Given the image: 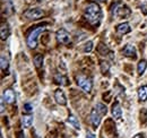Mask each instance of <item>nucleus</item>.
Returning <instances> with one entry per match:
<instances>
[{
	"label": "nucleus",
	"mask_w": 147,
	"mask_h": 138,
	"mask_svg": "<svg viewBox=\"0 0 147 138\" xmlns=\"http://www.w3.org/2000/svg\"><path fill=\"white\" fill-rule=\"evenodd\" d=\"M85 18L93 26L100 24L102 19V10L96 2H91L87 5V7L85 8Z\"/></svg>",
	"instance_id": "1"
},
{
	"label": "nucleus",
	"mask_w": 147,
	"mask_h": 138,
	"mask_svg": "<svg viewBox=\"0 0 147 138\" xmlns=\"http://www.w3.org/2000/svg\"><path fill=\"white\" fill-rule=\"evenodd\" d=\"M47 30L45 25L43 26H37L35 28H33L31 31V33L27 36V45L31 48V49H35L37 45V36L41 34L42 32H44Z\"/></svg>",
	"instance_id": "2"
},
{
	"label": "nucleus",
	"mask_w": 147,
	"mask_h": 138,
	"mask_svg": "<svg viewBox=\"0 0 147 138\" xmlns=\"http://www.w3.org/2000/svg\"><path fill=\"white\" fill-rule=\"evenodd\" d=\"M76 80H77L78 86L80 87L82 89H84V92L88 93V92L92 91L93 82L91 78H87V77H85V76H77V77H76Z\"/></svg>",
	"instance_id": "3"
},
{
	"label": "nucleus",
	"mask_w": 147,
	"mask_h": 138,
	"mask_svg": "<svg viewBox=\"0 0 147 138\" xmlns=\"http://www.w3.org/2000/svg\"><path fill=\"white\" fill-rule=\"evenodd\" d=\"M57 40L61 44H68L70 42V35L65 28H60L57 31Z\"/></svg>",
	"instance_id": "4"
},
{
	"label": "nucleus",
	"mask_w": 147,
	"mask_h": 138,
	"mask_svg": "<svg viewBox=\"0 0 147 138\" xmlns=\"http://www.w3.org/2000/svg\"><path fill=\"white\" fill-rule=\"evenodd\" d=\"M43 16H44V12L40 8H32L25 12V17H27L28 19H38Z\"/></svg>",
	"instance_id": "5"
},
{
	"label": "nucleus",
	"mask_w": 147,
	"mask_h": 138,
	"mask_svg": "<svg viewBox=\"0 0 147 138\" xmlns=\"http://www.w3.org/2000/svg\"><path fill=\"white\" fill-rule=\"evenodd\" d=\"M101 113L96 110V108L95 109H93L92 112H91V122H92L93 127L96 129L98 126H100V123H101Z\"/></svg>",
	"instance_id": "6"
},
{
	"label": "nucleus",
	"mask_w": 147,
	"mask_h": 138,
	"mask_svg": "<svg viewBox=\"0 0 147 138\" xmlns=\"http://www.w3.org/2000/svg\"><path fill=\"white\" fill-rule=\"evenodd\" d=\"M123 54L126 55V57H129V58H132V59H136V54H137V52H136V48L132 45V44H126V47L123 48Z\"/></svg>",
	"instance_id": "7"
},
{
	"label": "nucleus",
	"mask_w": 147,
	"mask_h": 138,
	"mask_svg": "<svg viewBox=\"0 0 147 138\" xmlns=\"http://www.w3.org/2000/svg\"><path fill=\"white\" fill-rule=\"evenodd\" d=\"M55 99L57 101V103L60 105H66L67 104V100L65 96V93L62 89H57L55 92Z\"/></svg>",
	"instance_id": "8"
},
{
	"label": "nucleus",
	"mask_w": 147,
	"mask_h": 138,
	"mask_svg": "<svg viewBox=\"0 0 147 138\" xmlns=\"http://www.w3.org/2000/svg\"><path fill=\"white\" fill-rule=\"evenodd\" d=\"M15 92L11 88H8L3 92V101H6L7 103H14L15 102Z\"/></svg>",
	"instance_id": "9"
},
{
	"label": "nucleus",
	"mask_w": 147,
	"mask_h": 138,
	"mask_svg": "<svg viewBox=\"0 0 147 138\" xmlns=\"http://www.w3.org/2000/svg\"><path fill=\"white\" fill-rule=\"evenodd\" d=\"M112 116L117 120L121 119V117H122V110H121V106H120L119 102H115V103L113 104V106H112Z\"/></svg>",
	"instance_id": "10"
},
{
	"label": "nucleus",
	"mask_w": 147,
	"mask_h": 138,
	"mask_svg": "<svg viewBox=\"0 0 147 138\" xmlns=\"http://www.w3.org/2000/svg\"><path fill=\"white\" fill-rule=\"evenodd\" d=\"M115 15L118 17H126L130 15V9L127 6H120L117 10H115Z\"/></svg>",
	"instance_id": "11"
},
{
	"label": "nucleus",
	"mask_w": 147,
	"mask_h": 138,
	"mask_svg": "<svg viewBox=\"0 0 147 138\" xmlns=\"http://www.w3.org/2000/svg\"><path fill=\"white\" fill-rule=\"evenodd\" d=\"M130 31H131V27L128 23H122V24L118 25V27H117V32L119 34H127Z\"/></svg>",
	"instance_id": "12"
},
{
	"label": "nucleus",
	"mask_w": 147,
	"mask_h": 138,
	"mask_svg": "<svg viewBox=\"0 0 147 138\" xmlns=\"http://www.w3.org/2000/svg\"><path fill=\"white\" fill-rule=\"evenodd\" d=\"M33 123V116L27 114V116H23L22 117V126L23 128H30Z\"/></svg>",
	"instance_id": "13"
},
{
	"label": "nucleus",
	"mask_w": 147,
	"mask_h": 138,
	"mask_svg": "<svg viewBox=\"0 0 147 138\" xmlns=\"http://www.w3.org/2000/svg\"><path fill=\"white\" fill-rule=\"evenodd\" d=\"M55 82L57 84H59V85H62V86H66V85H68V78L66 77V76H62V75H60V74H57L55 76Z\"/></svg>",
	"instance_id": "14"
},
{
	"label": "nucleus",
	"mask_w": 147,
	"mask_h": 138,
	"mask_svg": "<svg viewBox=\"0 0 147 138\" xmlns=\"http://www.w3.org/2000/svg\"><path fill=\"white\" fill-rule=\"evenodd\" d=\"M0 34H1V40H6L9 36V27L6 23L1 24V28H0Z\"/></svg>",
	"instance_id": "15"
},
{
	"label": "nucleus",
	"mask_w": 147,
	"mask_h": 138,
	"mask_svg": "<svg viewBox=\"0 0 147 138\" xmlns=\"http://www.w3.org/2000/svg\"><path fill=\"white\" fill-rule=\"evenodd\" d=\"M138 97H139V100L143 101V102L147 101V86L146 85L139 87V89H138Z\"/></svg>",
	"instance_id": "16"
},
{
	"label": "nucleus",
	"mask_w": 147,
	"mask_h": 138,
	"mask_svg": "<svg viewBox=\"0 0 147 138\" xmlns=\"http://www.w3.org/2000/svg\"><path fill=\"white\" fill-rule=\"evenodd\" d=\"M0 62H1V64H0L1 70L8 72V69H9V61H8V59H7L5 55H1V60H0Z\"/></svg>",
	"instance_id": "17"
},
{
	"label": "nucleus",
	"mask_w": 147,
	"mask_h": 138,
	"mask_svg": "<svg viewBox=\"0 0 147 138\" xmlns=\"http://www.w3.org/2000/svg\"><path fill=\"white\" fill-rule=\"evenodd\" d=\"M67 121H68V122H69V123H70V124L73 126L74 128H76V129H78V130L80 129V124H79V122H78L77 118H76L75 116L70 114V116H69V118H68V120H67Z\"/></svg>",
	"instance_id": "18"
},
{
	"label": "nucleus",
	"mask_w": 147,
	"mask_h": 138,
	"mask_svg": "<svg viewBox=\"0 0 147 138\" xmlns=\"http://www.w3.org/2000/svg\"><path fill=\"white\" fill-rule=\"evenodd\" d=\"M147 68V61L146 60H140L139 64H138V67H137V71L139 75H143L145 72V70Z\"/></svg>",
	"instance_id": "19"
},
{
	"label": "nucleus",
	"mask_w": 147,
	"mask_h": 138,
	"mask_svg": "<svg viewBox=\"0 0 147 138\" xmlns=\"http://www.w3.org/2000/svg\"><path fill=\"white\" fill-rule=\"evenodd\" d=\"M42 62H43V55L42 54H36L34 57V64L36 68H41L42 67Z\"/></svg>",
	"instance_id": "20"
},
{
	"label": "nucleus",
	"mask_w": 147,
	"mask_h": 138,
	"mask_svg": "<svg viewBox=\"0 0 147 138\" xmlns=\"http://www.w3.org/2000/svg\"><path fill=\"white\" fill-rule=\"evenodd\" d=\"M96 110L102 114V116H104V114H107V112H108V108L104 105L103 103H97L96 104Z\"/></svg>",
	"instance_id": "21"
},
{
	"label": "nucleus",
	"mask_w": 147,
	"mask_h": 138,
	"mask_svg": "<svg viewBox=\"0 0 147 138\" xmlns=\"http://www.w3.org/2000/svg\"><path fill=\"white\" fill-rule=\"evenodd\" d=\"M140 121H142V123L147 124V110L146 109H143V110L140 111Z\"/></svg>",
	"instance_id": "22"
},
{
	"label": "nucleus",
	"mask_w": 147,
	"mask_h": 138,
	"mask_svg": "<svg viewBox=\"0 0 147 138\" xmlns=\"http://www.w3.org/2000/svg\"><path fill=\"white\" fill-rule=\"evenodd\" d=\"M98 52H100L102 55H107V53H111V52L109 51V49H108L104 44H102V43L98 45Z\"/></svg>",
	"instance_id": "23"
},
{
	"label": "nucleus",
	"mask_w": 147,
	"mask_h": 138,
	"mask_svg": "<svg viewBox=\"0 0 147 138\" xmlns=\"http://www.w3.org/2000/svg\"><path fill=\"white\" fill-rule=\"evenodd\" d=\"M109 69H110V65H109L108 62H105V61H102V62H101V71H102L103 74L109 72Z\"/></svg>",
	"instance_id": "24"
},
{
	"label": "nucleus",
	"mask_w": 147,
	"mask_h": 138,
	"mask_svg": "<svg viewBox=\"0 0 147 138\" xmlns=\"http://www.w3.org/2000/svg\"><path fill=\"white\" fill-rule=\"evenodd\" d=\"M93 49V42L92 41H88L87 43H85V47H84V52H91Z\"/></svg>",
	"instance_id": "25"
},
{
	"label": "nucleus",
	"mask_w": 147,
	"mask_h": 138,
	"mask_svg": "<svg viewBox=\"0 0 147 138\" xmlns=\"http://www.w3.org/2000/svg\"><path fill=\"white\" fill-rule=\"evenodd\" d=\"M24 110H25L26 112H32L33 106H32L30 103H26V104H24Z\"/></svg>",
	"instance_id": "26"
},
{
	"label": "nucleus",
	"mask_w": 147,
	"mask_h": 138,
	"mask_svg": "<svg viewBox=\"0 0 147 138\" xmlns=\"http://www.w3.org/2000/svg\"><path fill=\"white\" fill-rule=\"evenodd\" d=\"M140 9H142V13H143L144 15H147V2H144V3L142 5Z\"/></svg>",
	"instance_id": "27"
},
{
	"label": "nucleus",
	"mask_w": 147,
	"mask_h": 138,
	"mask_svg": "<svg viewBox=\"0 0 147 138\" xmlns=\"http://www.w3.org/2000/svg\"><path fill=\"white\" fill-rule=\"evenodd\" d=\"M86 138H96V136L92 134V133H87V135H86Z\"/></svg>",
	"instance_id": "28"
},
{
	"label": "nucleus",
	"mask_w": 147,
	"mask_h": 138,
	"mask_svg": "<svg viewBox=\"0 0 147 138\" xmlns=\"http://www.w3.org/2000/svg\"><path fill=\"white\" fill-rule=\"evenodd\" d=\"M17 138H25L24 133H23V131H19L18 134H17Z\"/></svg>",
	"instance_id": "29"
},
{
	"label": "nucleus",
	"mask_w": 147,
	"mask_h": 138,
	"mask_svg": "<svg viewBox=\"0 0 147 138\" xmlns=\"http://www.w3.org/2000/svg\"><path fill=\"white\" fill-rule=\"evenodd\" d=\"M134 138H145V136L143 134H137V135L134 136Z\"/></svg>",
	"instance_id": "30"
},
{
	"label": "nucleus",
	"mask_w": 147,
	"mask_h": 138,
	"mask_svg": "<svg viewBox=\"0 0 147 138\" xmlns=\"http://www.w3.org/2000/svg\"><path fill=\"white\" fill-rule=\"evenodd\" d=\"M3 110H5V106H3V100L1 101V112H3Z\"/></svg>",
	"instance_id": "31"
},
{
	"label": "nucleus",
	"mask_w": 147,
	"mask_h": 138,
	"mask_svg": "<svg viewBox=\"0 0 147 138\" xmlns=\"http://www.w3.org/2000/svg\"><path fill=\"white\" fill-rule=\"evenodd\" d=\"M97 1H107V0H97Z\"/></svg>",
	"instance_id": "32"
},
{
	"label": "nucleus",
	"mask_w": 147,
	"mask_h": 138,
	"mask_svg": "<svg viewBox=\"0 0 147 138\" xmlns=\"http://www.w3.org/2000/svg\"><path fill=\"white\" fill-rule=\"evenodd\" d=\"M35 138H40V137H38V136H36V137H35Z\"/></svg>",
	"instance_id": "33"
}]
</instances>
